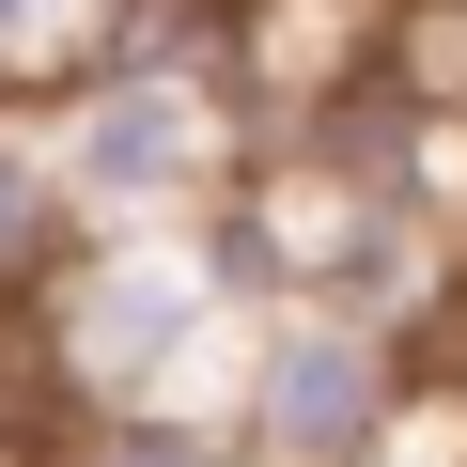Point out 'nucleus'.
I'll return each mask as SVG.
<instances>
[{
	"instance_id": "obj_1",
	"label": "nucleus",
	"mask_w": 467,
	"mask_h": 467,
	"mask_svg": "<svg viewBox=\"0 0 467 467\" xmlns=\"http://www.w3.org/2000/svg\"><path fill=\"white\" fill-rule=\"evenodd\" d=\"M32 125H47V171H63L78 234H202L265 171V125L234 94V63H94Z\"/></svg>"
},
{
	"instance_id": "obj_2",
	"label": "nucleus",
	"mask_w": 467,
	"mask_h": 467,
	"mask_svg": "<svg viewBox=\"0 0 467 467\" xmlns=\"http://www.w3.org/2000/svg\"><path fill=\"white\" fill-rule=\"evenodd\" d=\"M405 389H420V343H405L389 312H327V296H296V312L250 327V374H234V451H250V467H374L389 420H405Z\"/></svg>"
},
{
	"instance_id": "obj_3",
	"label": "nucleus",
	"mask_w": 467,
	"mask_h": 467,
	"mask_svg": "<svg viewBox=\"0 0 467 467\" xmlns=\"http://www.w3.org/2000/svg\"><path fill=\"white\" fill-rule=\"evenodd\" d=\"M94 250L78 234V202H63V171H47V125L16 109L0 125V312H47V281Z\"/></svg>"
},
{
	"instance_id": "obj_4",
	"label": "nucleus",
	"mask_w": 467,
	"mask_h": 467,
	"mask_svg": "<svg viewBox=\"0 0 467 467\" xmlns=\"http://www.w3.org/2000/svg\"><path fill=\"white\" fill-rule=\"evenodd\" d=\"M109 47H125V0H0V94H16V109H47Z\"/></svg>"
},
{
	"instance_id": "obj_5",
	"label": "nucleus",
	"mask_w": 467,
	"mask_h": 467,
	"mask_svg": "<svg viewBox=\"0 0 467 467\" xmlns=\"http://www.w3.org/2000/svg\"><path fill=\"white\" fill-rule=\"evenodd\" d=\"M16 467H250L218 420H63V436H32Z\"/></svg>"
},
{
	"instance_id": "obj_6",
	"label": "nucleus",
	"mask_w": 467,
	"mask_h": 467,
	"mask_svg": "<svg viewBox=\"0 0 467 467\" xmlns=\"http://www.w3.org/2000/svg\"><path fill=\"white\" fill-rule=\"evenodd\" d=\"M202 16H250V0H202Z\"/></svg>"
},
{
	"instance_id": "obj_7",
	"label": "nucleus",
	"mask_w": 467,
	"mask_h": 467,
	"mask_svg": "<svg viewBox=\"0 0 467 467\" xmlns=\"http://www.w3.org/2000/svg\"><path fill=\"white\" fill-rule=\"evenodd\" d=\"M0 125H16V94H0Z\"/></svg>"
}]
</instances>
